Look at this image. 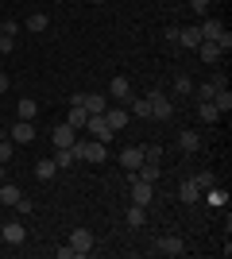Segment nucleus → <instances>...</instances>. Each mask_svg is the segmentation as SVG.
<instances>
[{
	"instance_id": "f257e3e1",
	"label": "nucleus",
	"mask_w": 232,
	"mask_h": 259,
	"mask_svg": "<svg viewBox=\"0 0 232 259\" xmlns=\"http://www.w3.org/2000/svg\"><path fill=\"white\" fill-rule=\"evenodd\" d=\"M128 178H132V182H128V186H132V205H144L147 209V205H151V197H155V186L144 182L135 170H128Z\"/></svg>"
},
{
	"instance_id": "f03ea898",
	"label": "nucleus",
	"mask_w": 232,
	"mask_h": 259,
	"mask_svg": "<svg viewBox=\"0 0 232 259\" xmlns=\"http://www.w3.org/2000/svg\"><path fill=\"white\" fill-rule=\"evenodd\" d=\"M85 128H89V136H93V140H101V143H112V136H116V132L105 124V112H93V116L85 120Z\"/></svg>"
},
{
	"instance_id": "7ed1b4c3",
	"label": "nucleus",
	"mask_w": 232,
	"mask_h": 259,
	"mask_svg": "<svg viewBox=\"0 0 232 259\" xmlns=\"http://www.w3.org/2000/svg\"><path fill=\"white\" fill-rule=\"evenodd\" d=\"M147 101H151V120H159V124H163V120L174 116V105H170L159 89H155V93H147Z\"/></svg>"
},
{
	"instance_id": "20e7f679",
	"label": "nucleus",
	"mask_w": 232,
	"mask_h": 259,
	"mask_svg": "<svg viewBox=\"0 0 232 259\" xmlns=\"http://www.w3.org/2000/svg\"><path fill=\"white\" fill-rule=\"evenodd\" d=\"M70 251H74V255H89V251H93V232H89V228H74V232H70Z\"/></svg>"
},
{
	"instance_id": "39448f33",
	"label": "nucleus",
	"mask_w": 232,
	"mask_h": 259,
	"mask_svg": "<svg viewBox=\"0 0 232 259\" xmlns=\"http://www.w3.org/2000/svg\"><path fill=\"white\" fill-rule=\"evenodd\" d=\"M0 240H4V244H23V240H27L23 221H8V225H0Z\"/></svg>"
},
{
	"instance_id": "423d86ee",
	"label": "nucleus",
	"mask_w": 232,
	"mask_h": 259,
	"mask_svg": "<svg viewBox=\"0 0 232 259\" xmlns=\"http://www.w3.org/2000/svg\"><path fill=\"white\" fill-rule=\"evenodd\" d=\"M109 97H116V101H132V81H128L124 74H116V77L109 81Z\"/></svg>"
},
{
	"instance_id": "0eeeda50",
	"label": "nucleus",
	"mask_w": 232,
	"mask_h": 259,
	"mask_svg": "<svg viewBox=\"0 0 232 259\" xmlns=\"http://www.w3.org/2000/svg\"><path fill=\"white\" fill-rule=\"evenodd\" d=\"M155 248H159V255H170V259L186 255V244H182V240H178V236H163V240H159V244H155Z\"/></svg>"
},
{
	"instance_id": "6e6552de",
	"label": "nucleus",
	"mask_w": 232,
	"mask_h": 259,
	"mask_svg": "<svg viewBox=\"0 0 232 259\" xmlns=\"http://www.w3.org/2000/svg\"><path fill=\"white\" fill-rule=\"evenodd\" d=\"M35 140V124L31 120H16L12 124V143H31Z\"/></svg>"
},
{
	"instance_id": "1a4fd4ad",
	"label": "nucleus",
	"mask_w": 232,
	"mask_h": 259,
	"mask_svg": "<svg viewBox=\"0 0 232 259\" xmlns=\"http://www.w3.org/2000/svg\"><path fill=\"white\" fill-rule=\"evenodd\" d=\"M120 166L124 170H140V166H144V147H124L120 151Z\"/></svg>"
},
{
	"instance_id": "9d476101",
	"label": "nucleus",
	"mask_w": 232,
	"mask_h": 259,
	"mask_svg": "<svg viewBox=\"0 0 232 259\" xmlns=\"http://www.w3.org/2000/svg\"><path fill=\"white\" fill-rule=\"evenodd\" d=\"M81 108H85L89 116H93V112H105V108H109V97H105V93H81Z\"/></svg>"
},
{
	"instance_id": "9b49d317",
	"label": "nucleus",
	"mask_w": 232,
	"mask_h": 259,
	"mask_svg": "<svg viewBox=\"0 0 232 259\" xmlns=\"http://www.w3.org/2000/svg\"><path fill=\"white\" fill-rule=\"evenodd\" d=\"M51 140H55V147H74L77 128H70V124H58V128L51 132Z\"/></svg>"
},
{
	"instance_id": "f8f14e48",
	"label": "nucleus",
	"mask_w": 232,
	"mask_h": 259,
	"mask_svg": "<svg viewBox=\"0 0 232 259\" xmlns=\"http://www.w3.org/2000/svg\"><path fill=\"white\" fill-rule=\"evenodd\" d=\"M198 31H201V39H205V43H217V39H221V31H224V23H221V20H205Z\"/></svg>"
},
{
	"instance_id": "ddd939ff",
	"label": "nucleus",
	"mask_w": 232,
	"mask_h": 259,
	"mask_svg": "<svg viewBox=\"0 0 232 259\" xmlns=\"http://www.w3.org/2000/svg\"><path fill=\"white\" fill-rule=\"evenodd\" d=\"M105 124H109L112 132H120L124 124H128V108H105Z\"/></svg>"
},
{
	"instance_id": "4468645a",
	"label": "nucleus",
	"mask_w": 232,
	"mask_h": 259,
	"mask_svg": "<svg viewBox=\"0 0 232 259\" xmlns=\"http://www.w3.org/2000/svg\"><path fill=\"white\" fill-rule=\"evenodd\" d=\"M178 43H182V47H190V51H198L201 31H198V27H178Z\"/></svg>"
},
{
	"instance_id": "2eb2a0df",
	"label": "nucleus",
	"mask_w": 232,
	"mask_h": 259,
	"mask_svg": "<svg viewBox=\"0 0 232 259\" xmlns=\"http://www.w3.org/2000/svg\"><path fill=\"white\" fill-rule=\"evenodd\" d=\"M55 174H58L55 159H39V162H35V178H39V182H51Z\"/></svg>"
},
{
	"instance_id": "dca6fc26",
	"label": "nucleus",
	"mask_w": 232,
	"mask_h": 259,
	"mask_svg": "<svg viewBox=\"0 0 232 259\" xmlns=\"http://www.w3.org/2000/svg\"><path fill=\"white\" fill-rule=\"evenodd\" d=\"M135 174H140V178H144V182H159V174H163V166H159V162H151V159H144V166H140V170H135Z\"/></svg>"
},
{
	"instance_id": "f3484780",
	"label": "nucleus",
	"mask_w": 232,
	"mask_h": 259,
	"mask_svg": "<svg viewBox=\"0 0 232 259\" xmlns=\"http://www.w3.org/2000/svg\"><path fill=\"white\" fill-rule=\"evenodd\" d=\"M178 147H182L186 155H194L201 147V136H198V132H182V136H178Z\"/></svg>"
},
{
	"instance_id": "a211bd4d",
	"label": "nucleus",
	"mask_w": 232,
	"mask_h": 259,
	"mask_svg": "<svg viewBox=\"0 0 232 259\" xmlns=\"http://www.w3.org/2000/svg\"><path fill=\"white\" fill-rule=\"evenodd\" d=\"M77 155H74V147H55V166L58 170H70V162H74Z\"/></svg>"
},
{
	"instance_id": "6ab92c4d",
	"label": "nucleus",
	"mask_w": 232,
	"mask_h": 259,
	"mask_svg": "<svg viewBox=\"0 0 232 259\" xmlns=\"http://www.w3.org/2000/svg\"><path fill=\"white\" fill-rule=\"evenodd\" d=\"M198 194H201V190H198L194 182H190V178H186L182 186H178V201H186V205H194V201H198Z\"/></svg>"
},
{
	"instance_id": "aec40b11",
	"label": "nucleus",
	"mask_w": 232,
	"mask_h": 259,
	"mask_svg": "<svg viewBox=\"0 0 232 259\" xmlns=\"http://www.w3.org/2000/svg\"><path fill=\"white\" fill-rule=\"evenodd\" d=\"M198 54H201V58H205V62H217V58H221V47H217V43H205V39H201V43H198Z\"/></svg>"
},
{
	"instance_id": "412c9836",
	"label": "nucleus",
	"mask_w": 232,
	"mask_h": 259,
	"mask_svg": "<svg viewBox=\"0 0 232 259\" xmlns=\"http://www.w3.org/2000/svg\"><path fill=\"white\" fill-rule=\"evenodd\" d=\"M144 221H147L144 205H128V228H144Z\"/></svg>"
},
{
	"instance_id": "4be33fe9",
	"label": "nucleus",
	"mask_w": 232,
	"mask_h": 259,
	"mask_svg": "<svg viewBox=\"0 0 232 259\" xmlns=\"http://www.w3.org/2000/svg\"><path fill=\"white\" fill-rule=\"evenodd\" d=\"M85 120H89L85 108H81V105H70V120H66L70 128H85Z\"/></svg>"
},
{
	"instance_id": "5701e85b",
	"label": "nucleus",
	"mask_w": 232,
	"mask_h": 259,
	"mask_svg": "<svg viewBox=\"0 0 232 259\" xmlns=\"http://www.w3.org/2000/svg\"><path fill=\"white\" fill-rule=\"evenodd\" d=\"M213 105H217V112L224 116V112L232 108V93H228V89H217V93H213Z\"/></svg>"
},
{
	"instance_id": "b1692460",
	"label": "nucleus",
	"mask_w": 232,
	"mask_h": 259,
	"mask_svg": "<svg viewBox=\"0 0 232 259\" xmlns=\"http://www.w3.org/2000/svg\"><path fill=\"white\" fill-rule=\"evenodd\" d=\"M132 112L140 120H151V101H147V97H132Z\"/></svg>"
},
{
	"instance_id": "393cba45",
	"label": "nucleus",
	"mask_w": 232,
	"mask_h": 259,
	"mask_svg": "<svg viewBox=\"0 0 232 259\" xmlns=\"http://www.w3.org/2000/svg\"><path fill=\"white\" fill-rule=\"evenodd\" d=\"M47 23H51V20H47L43 12H31V16H27V31L39 35V31H47Z\"/></svg>"
},
{
	"instance_id": "a878e982",
	"label": "nucleus",
	"mask_w": 232,
	"mask_h": 259,
	"mask_svg": "<svg viewBox=\"0 0 232 259\" xmlns=\"http://www.w3.org/2000/svg\"><path fill=\"white\" fill-rule=\"evenodd\" d=\"M198 112H201V120H205V124H213V120H221V112H217V105H213V101H198Z\"/></svg>"
},
{
	"instance_id": "bb28decb",
	"label": "nucleus",
	"mask_w": 232,
	"mask_h": 259,
	"mask_svg": "<svg viewBox=\"0 0 232 259\" xmlns=\"http://www.w3.org/2000/svg\"><path fill=\"white\" fill-rule=\"evenodd\" d=\"M16 112H20V120H35V112H39V105H35L31 97H23V101H20V108H16Z\"/></svg>"
},
{
	"instance_id": "cd10ccee",
	"label": "nucleus",
	"mask_w": 232,
	"mask_h": 259,
	"mask_svg": "<svg viewBox=\"0 0 232 259\" xmlns=\"http://www.w3.org/2000/svg\"><path fill=\"white\" fill-rule=\"evenodd\" d=\"M0 201H4V205H16V201H20V190H16V186H4V182H0Z\"/></svg>"
},
{
	"instance_id": "c85d7f7f",
	"label": "nucleus",
	"mask_w": 232,
	"mask_h": 259,
	"mask_svg": "<svg viewBox=\"0 0 232 259\" xmlns=\"http://www.w3.org/2000/svg\"><path fill=\"white\" fill-rule=\"evenodd\" d=\"M190 182L198 186V190H209V186H213V170H198L194 178H190Z\"/></svg>"
},
{
	"instance_id": "c756f323",
	"label": "nucleus",
	"mask_w": 232,
	"mask_h": 259,
	"mask_svg": "<svg viewBox=\"0 0 232 259\" xmlns=\"http://www.w3.org/2000/svg\"><path fill=\"white\" fill-rule=\"evenodd\" d=\"M174 89H178V93H186V97H190V93H194V81H190L186 74H178V77H174Z\"/></svg>"
},
{
	"instance_id": "7c9ffc66",
	"label": "nucleus",
	"mask_w": 232,
	"mask_h": 259,
	"mask_svg": "<svg viewBox=\"0 0 232 259\" xmlns=\"http://www.w3.org/2000/svg\"><path fill=\"white\" fill-rule=\"evenodd\" d=\"M12 155H16V151H12V140H8V136H0V162H8Z\"/></svg>"
},
{
	"instance_id": "2f4dec72",
	"label": "nucleus",
	"mask_w": 232,
	"mask_h": 259,
	"mask_svg": "<svg viewBox=\"0 0 232 259\" xmlns=\"http://www.w3.org/2000/svg\"><path fill=\"white\" fill-rule=\"evenodd\" d=\"M144 159L159 162V159H163V147H159V143H147V147H144Z\"/></svg>"
},
{
	"instance_id": "473e14b6",
	"label": "nucleus",
	"mask_w": 232,
	"mask_h": 259,
	"mask_svg": "<svg viewBox=\"0 0 232 259\" xmlns=\"http://www.w3.org/2000/svg\"><path fill=\"white\" fill-rule=\"evenodd\" d=\"M209 201H213V205H228V194H224V190H213V186H209Z\"/></svg>"
},
{
	"instance_id": "72a5a7b5",
	"label": "nucleus",
	"mask_w": 232,
	"mask_h": 259,
	"mask_svg": "<svg viewBox=\"0 0 232 259\" xmlns=\"http://www.w3.org/2000/svg\"><path fill=\"white\" fill-rule=\"evenodd\" d=\"M12 47H16V35L4 31V35H0V54H12Z\"/></svg>"
},
{
	"instance_id": "f704fd0d",
	"label": "nucleus",
	"mask_w": 232,
	"mask_h": 259,
	"mask_svg": "<svg viewBox=\"0 0 232 259\" xmlns=\"http://www.w3.org/2000/svg\"><path fill=\"white\" fill-rule=\"evenodd\" d=\"M209 4H213V0H190V8L198 12V16H205V12H209Z\"/></svg>"
},
{
	"instance_id": "c9c22d12",
	"label": "nucleus",
	"mask_w": 232,
	"mask_h": 259,
	"mask_svg": "<svg viewBox=\"0 0 232 259\" xmlns=\"http://www.w3.org/2000/svg\"><path fill=\"white\" fill-rule=\"evenodd\" d=\"M16 209H20V213H31L35 205H31V197H23V194H20V201H16Z\"/></svg>"
},
{
	"instance_id": "e433bc0d",
	"label": "nucleus",
	"mask_w": 232,
	"mask_h": 259,
	"mask_svg": "<svg viewBox=\"0 0 232 259\" xmlns=\"http://www.w3.org/2000/svg\"><path fill=\"white\" fill-rule=\"evenodd\" d=\"M209 81H213V85H217V89H228V77H224V74H213Z\"/></svg>"
},
{
	"instance_id": "4c0bfd02",
	"label": "nucleus",
	"mask_w": 232,
	"mask_h": 259,
	"mask_svg": "<svg viewBox=\"0 0 232 259\" xmlns=\"http://www.w3.org/2000/svg\"><path fill=\"white\" fill-rule=\"evenodd\" d=\"M4 89H8V74H0V93H4Z\"/></svg>"
},
{
	"instance_id": "58836bf2",
	"label": "nucleus",
	"mask_w": 232,
	"mask_h": 259,
	"mask_svg": "<svg viewBox=\"0 0 232 259\" xmlns=\"http://www.w3.org/2000/svg\"><path fill=\"white\" fill-rule=\"evenodd\" d=\"M0 182H4V162H0Z\"/></svg>"
},
{
	"instance_id": "ea45409f",
	"label": "nucleus",
	"mask_w": 232,
	"mask_h": 259,
	"mask_svg": "<svg viewBox=\"0 0 232 259\" xmlns=\"http://www.w3.org/2000/svg\"><path fill=\"white\" fill-rule=\"evenodd\" d=\"M0 35H4V20H0Z\"/></svg>"
},
{
	"instance_id": "a19ab883",
	"label": "nucleus",
	"mask_w": 232,
	"mask_h": 259,
	"mask_svg": "<svg viewBox=\"0 0 232 259\" xmlns=\"http://www.w3.org/2000/svg\"><path fill=\"white\" fill-rule=\"evenodd\" d=\"M93 4H105V0H93Z\"/></svg>"
},
{
	"instance_id": "79ce46f5",
	"label": "nucleus",
	"mask_w": 232,
	"mask_h": 259,
	"mask_svg": "<svg viewBox=\"0 0 232 259\" xmlns=\"http://www.w3.org/2000/svg\"><path fill=\"white\" fill-rule=\"evenodd\" d=\"M0 136H4V132H0Z\"/></svg>"
}]
</instances>
